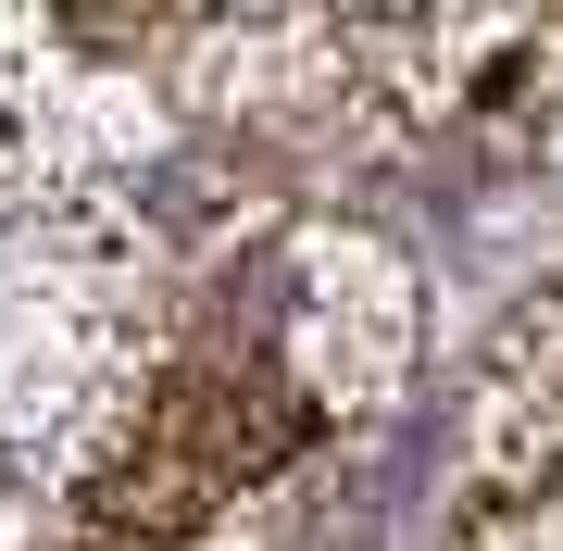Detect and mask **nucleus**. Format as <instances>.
Segmentation results:
<instances>
[{"label": "nucleus", "instance_id": "1", "mask_svg": "<svg viewBox=\"0 0 563 551\" xmlns=\"http://www.w3.org/2000/svg\"><path fill=\"white\" fill-rule=\"evenodd\" d=\"M151 376V225L113 176H51L0 201V451H51L125 414Z\"/></svg>", "mask_w": 563, "mask_h": 551}, {"label": "nucleus", "instance_id": "2", "mask_svg": "<svg viewBox=\"0 0 563 551\" xmlns=\"http://www.w3.org/2000/svg\"><path fill=\"white\" fill-rule=\"evenodd\" d=\"M263 339H276L288 388L313 401V427H351V414H388L413 388V351H426V288L401 264V239H376V225H301L276 264V313H263Z\"/></svg>", "mask_w": 563, "mask_h": 551}]
</instances>
